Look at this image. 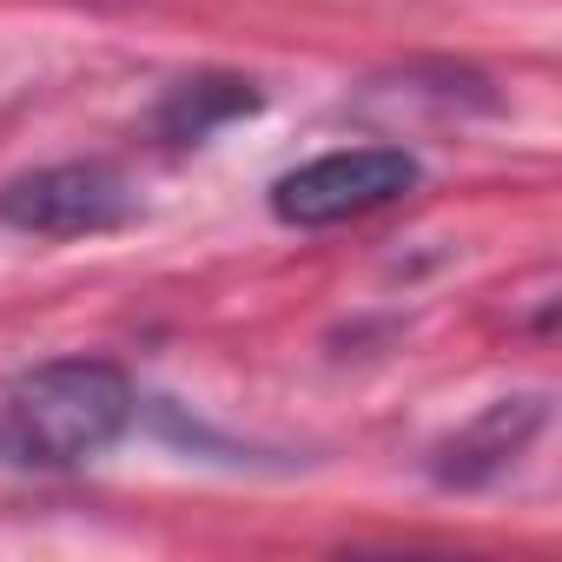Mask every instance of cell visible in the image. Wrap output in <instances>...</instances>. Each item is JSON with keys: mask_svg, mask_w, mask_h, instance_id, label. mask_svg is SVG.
<instances>
[{"mask_svg": "<svg viewBox=\"0 0 562 562\" xmlns=\"http://www.w3.org/2000/svg\"><path fill=\"white\" fill-rule=\"evenodd\" d=\"M245 113H258V87H251L245 74H192V80H179V87L159 100L153 126H159V139H172V146H199V139H212L218 126H232V120H245Z\"/></svg>", "mask_w": 562, "mask_h": 562, "instance_id": "cell-5", "label": "cell"}, {"mask_svg": "<svg viewBox=\"0 0 562 562\" xmlns=\"http://www.w3.org/2000/svg\"><path fill=\"white\" fill-rule=\"evenodd\" d=\"M542 424H549V397H542V391H529V397H503V404H490L483 417H470L457 437L437 443L430 476H437L443 490H483V483H496V476L536 443Z\"/></svg>", "mask_w": 562, "mask_h": 562, "instance_id": "cell-4", "label": "cell"}, {"mask_svg": "<svg viewBox=\"0 0 562 562\" xmlns=\"http://www.w3.org/2000/svg\"><path fill=\"white\" fill-rule=\"evenodd\" d=\"M133 411H139L133 378L120 364H106V358L34 364L27 378L8 384V397H0V463H14V470L93 463L126 437Z\"/></svg>", "mask_w": 562, "mask_h": 562, "instance_id": "cell-1", "label": "cell"}, {"mask_svg": "<svg viewBox=\"0 0 562 562\" xmlns=\"http://www.w3.org/2000/svg\"><path fill=\"white\" fill-rule=\"evenodd\" d=\"M133 218V186L106 159H60L0 186V225L21 238H93Z\"/></svg>", "mask_w": 562, "mask_h": 562, "instance_id": "cell-3", "label": "cell"}, {"mask_svg": "<svg viewBox=\"0 0 562 562\" xmlns=\"http://www.w3.org/2000/svg\"><path fill=\"white\" fill-rule=\"evenodd\" d=\"M417 179H424V166L404 146H345V153L292 166L271 186V212L299 232H318V225H345V218L397 205Z\"/></svg>", "mask_w": 562, "mask_h": 562, "instance_id": "cell-2", "label": "cell"}]
</instances>
